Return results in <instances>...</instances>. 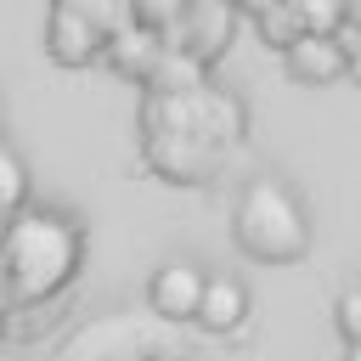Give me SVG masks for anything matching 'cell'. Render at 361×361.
<instances>
[{
  "label": "cell",
  "mask_w": 361,
  "mask_h": 361,
  "mask_svg": "<svg viewBox=\"0 0 361 361\" xmlns=\"http://www.w3.org/2000/svg\"><path fill=\"white\" fill-rule=\"evenodd\" d=\"M85 259V231L56 214V209H17L6 214V243H0V288L11 305L56 299Z\"/></svg>",
  "instance_id": "1"
},
{
  "label": "cell",
  "mask_w": 361,
  "mask_h": 361,
  "mask_svg": "<svg viewBox=\"0 0 361 361\" xmlns=\"http://www.w3.org/2000/svg\"><path fill=\"white\" fill-rule=\"evenodd\" d=\"M192 0H130V17L135 23H152V28H175L186 17Z\"/></svg>",
  "instance_id": "12"
},
{
  "label": "cell",
  "mask_w": 361,
  "mask_h": 361,
  "mask_svg": "<svg viewBox=\"0 0 361 361\" xmlns=\"http://www.w3.org/2000/svg\"><path fill=\"white\" fill-rule=\"evenodd\" d=\"M259 34H265V39L276 45V51H288V45H293V39L305 34V28H299L293 6H288V0H276V6H265V11H259Z\"/></svg>",
  "instance_id": "11"
},
{
  "label": "cell",
  "mask_w": 361,
  "mask_h": 361,
  "mask_svg": "<svg viewBox=\"0 0 361 361\" xmlns=\"http://www.w3.org/2000/svg\"><path fill=\"white\" fill-rule=\"evenodd\" d=\"M282 62H288V79L299 85H333L350 73V51L338 45V34H299L282 51Z\"/></svg>",
  "instance_id": "7"
},
{
  "label": "cell",
  "mask_w": 361,
  "mask_h": 361,
  "mask_svg": "<svg viewBox=\"0 0 361 361\" xmlns=\"http://www.w3.org/2000/svg\"><path fill=\"white\" fill-rule=\"evenodd\" d=\"M344 17H350V28H361V0H344Z\"/></svg>",
  "instance_id": "14"
},
{
  "label": "cell",
  "mask_w": 361,
  "mask_h": 361,
  "mask_svg": "<svg viewBox=\"0 0 361 361\" xmlns=\"http://www.w3.org/2000/svg\"><path fill=\"white\" fill-rule=\"evenodd\" d=\"M237 6H243V11H254V17H259V11H265V6H276V0H237Z\"/></svg>",
  "instance_id": "15"
},
{
  "label": "cell",
  "mask_w": 361,
  "mask_h": 361,
  "mask_svg": "<svg viewBox=\"0 0 361 361\" xmlns=\"http://www.w3.org/2000/svg\"><path fill=\"white\" fill-rule=\"evenodd\" d=\"M107 34H113V28H102V17H96L90 6L56 0L51 17H45V56L62 62V68H90V62L107 51Z\"/></svg>",
  "instance_id": "3"
},
{
  "label": "cell",
  "mask_w": 361,
  "mask_h": 361,
  "mask_svg": "<svg viewBox=\"0 0 361 361\" xmlns=\"http://www.w3.org/2000/svg\"><path fill=\"white\" fill-rule=\"evenodd\" d=\"M231 243L259 259V265H288L310 248V214L305 203L293 197L288 180L276 175H254L243 192H237V209H231Z\"/></svg>",
  "instance_id": "2"
},
{
  "label": "cell",
  "mask_w": 361,
  "mask_h": 361,
  "mask_svg": "<svg viewBox=\"0 0 361 361\" xmlns=\"http://www.w3.org/2000/svg\"><path fill=\"white\" fill-rule=\"evenodd\" d=\"M28 209V164L0 141V214H17Z\"/></svg>",
  "instance_id": "9"
},
{
  "label": "cell",
  "mask_w": 361,
  "mask_h": 361,
  "mask_svg": "<svg viewBox=\"0 0 361 361\" xmlns=\"http://www.w3.org/2000/svg\"><path fill=\"white\" fill-rule=\"evenodd\" d=\"M288 6H293V17H299L305 34H338V23H350L344 0H288Z\"/></svg>",
  "instance_id": "10"
},
{
  "label": "cell",
  "mask_w": 361,
  "mask_h": 361,
  "mask_svg": "<svg viewBox=\"0 0 361 361\" xmlns=\"http://www.w3.org/2000/svg\"><path fill=\"white\" fill-rule=\"evenodd\" d=\"M175 28H180V39H186V56L214 62V56L231 45V34H237V0H192Z\"/></svg>",
  "instance_id": "5"
},
{
  "label": "cell",
  "mask_w": 361,
  "mask_h": 361,
  "mask_svg": "<svg viewBox=\"0 0 361 361\" xmlns=\"http://www.w3.org/2000/svg\"><path fill=\"white\" fill-rule=\"evenodd\" d=\"M203 288H209L203 265H192V259H164V265L152 271V282H147V305H152V316H164V322H197Z\"/></svg>",
  "instance_id": "4"
},
{
  "label": "cell",
  "mask_w": 361,
  "mask_h": 361,
  "mask_svg": "<svg viewBox=\"0 0 361 361\" xmlns=\"http://www.w3.org/2000/svg\"><path fill=\"white\" fill-rule=\"evenodd\" d=\"M243 316H248V288H243L237 276H209L203 305H197V327L231 333V327H243Z\"/></svg>",
  "instance_id": "8"
},
{
  "label": "cell",
  "mask_w": 361,
  "mask_h": 361,
  "mask_svg": "<svg viewBox=\"0 0 361 361\" xmlns=\"http://www.w3.org/2000/svg\"><path fill=\"white\" fill-rule=\"evenodd\" d=\"M333 316H338V333H344V338H350V350H355V344H361V288H344Z\"/></svg>",
  "instance_id": "13"
},
{
  "label": "cell",
  "mask_w": 361,
  "mask_h": 361,
  "mask_svg": "<svg viewBox=\"0 0 361 361\" xmlns=\"http://www.w3.org/2000/svg\"><path fill=\"white\" fill-rule=\"evenodd\" d=\"M124 79H141V85H152L158 79V68H164V39H158V28L152 23H118L113 34H107V51H102Z\"/></svg>",
  "instance_id": "6"
}]
</instances>
